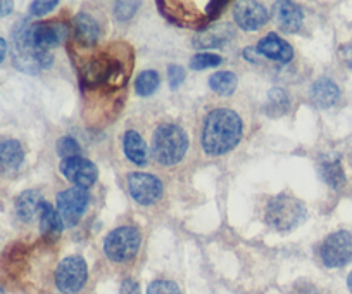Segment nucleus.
Segmentation results:
<instances>
[{"label":"nucleus","instance_id":"20","mask_svg":"<svg viewBox=\"0 0 352 294\" xmlns=\"http://www.w3.org/2000/svg\"><path fill=\"white\" fill-rule=\"evenodd\" d=\"M276 18L283 32L296 33L299 32L304 21V12L294 2H278L276 4Z\"/></svg>","mask_w":352,"mask_h":294},{"label":"nucleus","instance_id":"17","mask_svg":"<svg viewBox=\"0 0 352 294\" xmlns=\"http://www.w3.org/2000/svg\"><path fill=\"white\" fill-rule=\"evenodd\" d=\"M25 161V151L18 140L0 142V174H14Z\"/></svg>","mask_w":352,"mask_h":294},{"label":"nucleus","instance_id":"14","mask_svg":"<svg viewBox=\"0 0 352 294\" xmlns=\"http://www.w3.org/2000/svg\"><path fill=\"white\" fill-rule=\"evenodd\" d=\"M257 52H259V56L268 57L272 61H278V63H289L294 57L292 45L287 43L283 39H280L278 35H275V33H270L263 40H259Z\"/></svg>","mask_w":352,"mask_h":294},{"label":"nucleus","instance_id":"30","mask_svg":"<svg viewBox=\"0 0 352 294\" xmlns=\"http://www.w3.org/2000/svg\"><path fill=\"white\" fill-rule=\"evenodd\" d=\"M57 153H59L64 160H67V158H76L78 154H80V145H78V142L74 140V138L64 137L57 142Z\"/></svg>","mask_w":352,"mask_h":294},{"label":"nucleus","instance_id":"10","mask_svg":"<svg viewBox=\"0 0 352 294\" xmlns=\"http://www.w3.org/2000/svg\"><path fill=\"white\" fill-rule=\"evenodd\" d=\"M128 191L138 204H154L162 196V182L151 174H130L128 175Z\"/></svg>","mask_w":352,"mask_h":294},{"label":"nucleus","instance_id":"38","mask_svg":"<svg viewBox=\"0 0 352 294\" xmlns=\"http://www.w3.org/2000/svg\"><path fill=\"white\" fill-rule=\"evenodd\" d=\"M6 54H8V43H6V40L0 36V63L4 61Z\"/></svg>","mask_w":352,"mask_h":294},{"label":"nucleus","instance_id":"25","mask_svg":"<svg viewBox=\"0 0 352 294\" xmlns=\"http://www.w3.org/2000/svg\"><path fill=\"white\" fill-rule=\"evenodd\" d=\"M290 107V99L283 89H272L268 94V103H266V111L270 116L280 118L287 114Z\"/></svg>","mask_w":352,"mask_h":294},{"label":"nucleus","instance_id":"5","mask_svg":"<svg viewBox=\"0 0 352 294\" xmlns=\"http://www.w3.org/2000/svg\"><path fill=\"white\" fill-rule=\"evenodd\" d=\"M30 28H32V25H28V21H21L14 28V35H12V56H14L16 67H19L23 71H28V73H36L42 67L50 66L54 57L50 52L45 54L35 49V45L32 42V36H30Z\"/></svg>","mask_w":352,"mask_h":294},{"label":"nucleus","instance_id":"4","mask_svg":"<svg viewBox=\"0 0 352 294\" xmlns=\"http://www.w3.org/2000/svg\"><path fill=\"white\" fill-rule=\"evenodd\" d=\"M188 149V138L178 125H161L152 140V154L155 161L164 167H173L184 160Z\"/></svg>","mask_w":352,"mask_h":294},{"label":"nucleus","instance_id":"36","mask_svg":"<svg viewBox=\"0 0 352 294\" xmlns=\"http://www.w3.org/2000/svg\"><path fill=\"white\" fill-rule=\"evenodd\" d=\"M340 59L347 67H352V43L344 45L340 49Z\"/></svg>","mask_w":352,"mask_h":294},{"label":"nucleus","instance_id":"34","mask_svg":"<svg viewBox=\"0 0 352 294\" xmlns=\"http://www.w3.org/2000/svg\"><path fill=\"white\" fill-rule=\"evenodd\" d=\"M121 294H140V287L133 279H126L121 284Z\"/></svg>","mask_w":352,"mask_h":294},{"label":"nucleus","instance_id":"39","mask_svg":"<svg viewBox=\"0 0 352 294\" xmlns=\"http://www.w3.org/2000/svg\"><path fill=\"white\" fill-rule=\"evenodd\" d=\"M347 286H349V291L352 293V272H351V275H349V279H347Z\"/></svg>","mask_w":352,"mask_h":294},{"label":"nucleus","instance_id":"12","mask_svg":"<svg viewBox=\"0 0 352 294\" xmlns=\"http://www.w3.org/2000/svg\"><path fill=\"white\" fill-rule=\"evenodd\" d=\"M67 35L66 25L59 21H43L32 25L30 28V36H32V42L35 45L36 50L40 52L49 54V50L52 47H57Z\"/></svg>","mask_w":352,"mask_h":294},{"label":"nucleus","instance_id":"27","mask_svg":"<svg viewBox=\"0 0 352 294\" xmlns=\"http://www.w3.org/2000/svg\"><path fill=\"white\" fill-rule=\"evenodd\" d=\"M159 87V75L155 71H144L140 73L135 82V90H137L138 96H151L157 90Z\"/></svg>","mask_w":352,"mask_h":294},{"label":"nucleus","instance_id":"16","mask_svg":"<svg viewBox=\"0 0 352 294\" xmlns=\"http://www.w3.org/2000/svg\"><path fill=\"white\" fill-rule=\"evenodd\" d=\"M73 30L78 42L85 47L96 45L97 40H99L100 36L99 23H97L92 16L87 14V12H80V14L73 19Z\"/></svg>","mask_w":352,"mask_h":294},{"label":"nucleus","instance_id":"8","mask_svg":"<svg viewBox=\"0 0 352 294\" xmlns=\"http://www.w3.org/2000/svg\"><path fill=\"white\" fill-rule=\"evenodd\" d=\"M88 269L81 256H67L56 270V284L60 293L76 294L87 282Z\"/></svg>","mask_w":352,"mask_h":294},{"label":"nucleus","instance_id":"22","mask_svg":"<svg viewBox=\"0 0 352 294\" xmlns=\"http://www.w3.org/2000/svg\"><path fill=\"white\" fill-rule=\"evenodd\" d=\"M43 199L38 191H26L16 201V213H18L19 220L23 222H32L35 216H38L40 206H42Z\"/></svg>","mask_w":352,"mask_h":294},{"label":"nucleus","instance_id":"18","mask_svg":"<svg viewBox=\"0 0 352 294\" xmlns=\"http://www.w3.org/2000/svg\"><path fill=\"white\" fill-rule=\"evenodd\" d=\"M340 99V89L337 87V83H333L328 78H320L313 83L311 87V101L316 104L318 107H327L335 106Z\"/></svg>","mask_w":352,"mask_h":294},{"label":"nucleus","instance_id":"32","mask_svg":"<svg viewBox=\"0 0 352 294\" xmlns=\"http://www.w3.org/2000/svg\"><path fill=\"white\" fill-rule=\"evenodd\" d=\"M168 76H169V85H171V89H178V87L182 85V82H184L185 78V71L182 66H169L168 70Z\"/></svg>","mask_w":352,"mask_h":294},{"label":"nucleus","instance_id":"15","mask_svg":"<svg viewBox=\"0 0 352 294\" xmlns=\"http://www.w3.org/2000/svg\"><path fill=\"white\" fill-rule=\"evenodd\" d=\"M318 170H320L321 178L335 191L345 185V171L338 154H324V156H321L320 161H318Z\"/></svg>","mask_w":352,"mask_h":294},{"label":"nucleus","instance_id":"7","mask_svg":"<svg viewBox=\"0 0 352 294\" xmlns=\"http://www.w3.org/2000/svg\"><path fill=\"white\" fill-rule=\"evenodd\" d=\"M320 258L328 269H338L352 260V234L347 231H337L324 238L320 246Z\"/></svg>","mask_w":352,"mask_h":294},{"label":"nucleus","instance_id":"11","mask_svg":"<svg viewBox=\"0 0 352 294\" xmlns=\"http://www.w3.org/2000/svg\"><path fill=\"white\" fill-rule=\"evenodd\" d=\"M60 174L64 175V178L73 182L76 187L88 189L96 184L99 170H97V167L92 161L76 156L67 158V160H64L63 163H60Z\"/></svg>","mask_w":352,"mask_h":294},{"label":"nucleus","instance_id":"3","mask_svg":"<svg viewBox=\"0 0 352 294\" xmlns=\"http://www.w3.org/2000/svg\"><path fill=\"white\" fill-rule=\"evenodd\" d=\"M306 206L290 194H278L272 198L264 209V220L278 232H290L306 220Z\"/></svg>","mask_w":352,"mask_h":294},{"label":"nucleus","instance_id":"13","mask_svg":"<svg viewBox=\"0 0 352 294\" xmlns=\"http://www.w3.org/2000/svg\"><path fill=\"white\" fill-rule=\"evenodd\" d=\"M233 18L235 23L245 32H256L261 26L266 25L270 14L268 9L259 2L245 0V2H236L233 8Z\"/></svg>","mask_w":352,"mask_h":294},{"label":"nucleus","instance_id":"28","mask_svg":"<svg viewBox=\"0 0 352 294\" xmlns=\"http://www.w3.org/2000/svg\"><path fill=\"white\" fill-rule=\"evenodd\" d=\"M221 63V57L218 54H209V52H202V54H195L190 61V67L192 70H206V67H214Z\"/></svg>","mask_w":352,"mask_h":294},{"label":"nucleus","instance_id":"2","mask_svg":"<svg viewBox=\"0 0 352 294\" xmlns=\"http://www.w3.org/2000/svg\"><path fill=\"white\" fill-rule=\"evenodd\" d=\"M242 137V120L232 109H214L206 116L202 127V149L211 156L232 151Z\"/></svg>","mask_w":352,"mask_h":294},{"label":"nucleus","instance_id":"1","mask_svg":"<svg viewBox=\"0 0 352 294\" xmlns=\"http://www.w3.org/2000/svg\"><path fill=\"white\" fill-rule=\"evenodd\" d=\"M123 45H114L111 49L94 54L81 67V82L85 87H102L120 89L126 83L130 75L131 54L130 49L121 50Z\"/></svg>","mask_w":352,"mask_h":294},{"label":"nucleus","instance_id":"33","mask_svg":"<svg viewBox=\"0 0 352 294\" xmlns=\"http://www.w3.org/2000/svg\"><path fill=\"white\" fill-rule=\"evenodd\" d=\"M57 0H50V2H33L32 4V14L33 16H42L47 12L52 11L54 8H57Z\"/></svg>","mask_w":352,"mask_h":294},{"label":"nucleus","instance_id":"9","mask_svg":"<svg viewBox=\"0 0 352 294\" xmlns=\"http://www.w3.org/2000/svg\"><path fill=\"white\" fill-rule=\"evenodd\" d=\"M90 196L87 189L73 187L57 196V215L66 227H74L87 209Z\"/></svg>","mask_w":352,"mask_h":294},{"label":"nucleus","instance_id":"31","mask_svg":"<svg viewBox=\"0 0 352 294\" xmlns=\"http://www.w3.org/2000/svg\"><path fill=\"white\" fill-rule=\"evenodd\" d=\"M138 6H140L138 2H118L116 4L118 19H121V21H128V19L137 12Z\"/></svg>","mask_w":352,"mask_h":294},{"label":"nucleus","instance_id":"19","mask_svg":"<svg viewBox=\"0 0 352 294\" xmlns=\"http://www.w3.org/2000/svg\"><path fill=\"white\" fill-rule=\"evenodd\" d=\"M161 12L169 19V21L176 23V25H192V23H202L204 18L197 14L195 9L185 11L187 2H159Z\"/></svg>","mask_w":352,"mask_h":294},{"label":"nucleus","instance_id":"37","mask_svg":"<svg viewBox=\"0 0 352 294\" xmlns=\"http://www.w3.org/2000/svg\"><path fill=\"white\" fill-rule=\"evenodd\" d=\"M12 2H8V0H0V18H4V16L11 14L12 12Z\"/></svg>","mask_w":352,"mask_h":294},{"label":"nucleus","instance_id":"35","mask_svg":"<svg viewBox=\"0 0 352 294\" xmlns=\"http://www.w3.org/2000/svg\"><path fill=\"white\" fill-rule=\"evenodd\" d=\"M225 6H228V2H211V4L208 6V18L209 21H214L216 16L221 12V8H225Z\"/></svg>","mask_w":352,"mask_h":294},{"label":"nucleus","instance_id":"40","mask_svg":"<svg viewBox=\"0 0 352 294\" xmlns=\"http://www.w3.org/2000/svg\"><path fill=\"white\" fill-rule=\"evenodd\" d=\"M0 294H2V287H0Z\"/></svg>","mask_w":352,"mask_h":294},{"label":"nucleus","instance_id":"6","mask_svg":"<svg viewBox=\"0 0 352 294\" xmlns=\"http://www.w3.org/2000/svg\"><path fill=\"white\" fill-rule=\"evenodd\" d=\"M140 232L135 227L114 229L104 241V253L114 263H128L140 249Z\"/></svg>","mask_w":352,"mask_h":294},{"label":"nucleus","instance_id":"29","mask_svg":"<svg viewBox=\"0 0 352 294\" xmlns=\"http://www.w3.org/2000/svg\"><path fill=\"white\" fill-rule=\"evenodd\" d=\"M147 294H182V291L173 280L159 279L148 286Z\"/></svg>","mask_w":352,"mask_h":294},{"label":"nucleus","instance_id":"26","mask_svg":"<svg viewBox=\"0 0 352 294\" xmlns=\"http://www.w3.org/2000/svg\"><path fill=\"white\" fill-rule=\"evenodd\" d=\"M209 87L221 96H230L236 89V76L230 71H219L209 78Z\"/></svg>","mask_w":352,"mask_h":294},{"label":"nucleus","instance_id":"21","mask_svg":"<svg viewBox=\"0 0 352 294\" xmlns=\"http://www.w3.org/2000/svg\"><path fill=\"white\" fill-rule=\"evenodd\" d=\"M124 154L128 160L135 165L144 167L147 163V144L144 142L142 135L135 130H128L123 138Z\"/></svg>","mask_w":352,"mask_h":294},{"label":"nucleus","instance_id":"23","mask_svg":"<svg viewBox=\"0 0 352 294\" xmlns=\"http://www.w3.org/2000/svg\"><path fill=\"white\" fill-rule=\"evenodd\" d=\"M38 220L40 229H42L43 235H47V238H56V235L60 234V231H63L64 227L57 211L52 208V204H49L47 201H43L42 206H40Z\"/></svg>","mask_w":352,"mask_h":294},{"label":"nucleus","instance_id":"24","mask_svg":"<svg viewBox=\"0 0 352 294\" xmlns=\"http://www.w3.org/2000/svg\"><path fill=\"white\" fill-rule=\"evenodd\" d=\"M230 39V28L228 26H218V28H209L204 33L195 39V45L201 49H209V47H219Z\"/></svg>","mask_w":352,"mask_h":294}]
</instances>
